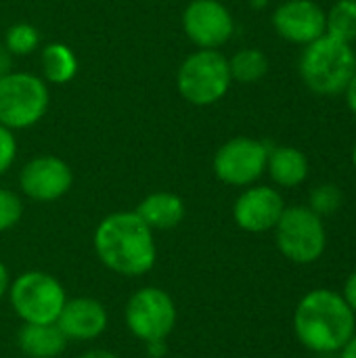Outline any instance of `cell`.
I'll list each match as a JSON object with an SVG mask.
<instances>
[{
    "label": "cell",
    "instance_id": "cell-13",
    "mask_svg": "<svg viewBox=\"0 0 356 358\" xmlns=\"http://www.w3.org/2000/svg\"><path fill=\"white\" fill-rule=\"evenodd\" d=\"M275 31L294 44H311L325 36V10L315 0H287L273 13Z\"/></svg>",
    "mask_w": 356,
    "mask_h": 358
},
{
    "label": "cell",
    "instance_id": "cell-17",
    "mask_svg": "<svg viewBox=\"0 0 356 358\" xmlns=\"http://www.w3.org/2000/svg\"><path fill=\"white\" fill-rule=\"evenodd\" d=\"M266 172L271 174L275 185L294 189L308 178V157L304 155V151L290 145L271 147L266 159Z\"/></svg>",
    "mask_w": 356,
    "mask_h": 358
},
{
    "label": "cell",
    "instance_id": "cell-33",
    "mask_svg": "<svg viewBox=\"0 0 356 358\" xmlns=\"http://www.w3.org/2000/svg\"><path fill=\"white\" fill-rule=\"evenodd\" d=\"M353 166L356 168V145H355V149H353Z\"/></svg>",
    "mask_w": 356,
    "mask_h": 358
},
{
    "label": "cell",
    "instance_id": "cell-32",
    "mask_svg": "<svg viewBox=\"0 0 356 358\" xmlns=\"http://www.w3.org/2000/svg\"><path fill=\"white\" fill-rule=\"evenodd\" d=\"M250 4H252L254 8H264V6L269 4V0H250Z\"/></svg>",
    "mask_w": 356,
    "mask_h": 358
},
{
    "label": "cell",
    "instance_id": "cell-10",
    "mask_svg": "<svg viewBox=\"0 0 356 358\" xmlns=\"http://www.w3.org/2000/svg\"><path fill=\"white\" fill-rule=\"evenodd\" d=\"M187 38L199 48H220L235 31V19L220 0H191L183 13Z\"/></svg>",
    "mask_w": 356,
    "mask_h": 358
},
{
    "label": "cell",
    "instance_id": "cell-22",
    "mask_svg": "<svg viewBox=\"0 0 356 358\" xmlns=\"http://www.w3.org/2000/svg\"><path fill=\"white\" fill-rule=\"evenodd\" d=\"M342 203H344V193L334 182H323L315 187L308 195V208L321 218L336 214L342 208Z\"/></svg>",
    "mask_w": 356,
    "mask_h": 358
},
{
    "label": "cell",
    "instance_id": "cell-7",
    "mask_svg": "<svg viewBox=\"0 0 356 358\" xmlns=\"http://www.w3.org/2000/svg\"><path fill=\"white\" fill-rule=\"evenodd\" d=\"M275 239L279 252L296 264H311L319 260L327 245L323 218L308 206L285 208L275 227Z\"/></svg>",
    "mask_w": 356,
    "mask_h": 358
},
{
    "label": "cell",
    "instance_id": "cell-6",
    "mask_svg": "<svg viewBox=\"0 0 356 358\" xmlns=\"http://www.w3.org/2000/svg\"><path fill=\"white\" fill-rule=\"evenodd\" d=\"M48 103V86L42 78L27 71H8L0 78V124L8 130L38 124Z\"/></svg>",
    "mask_w": 356,
    "mask_h": 358
},
{
    "label": "cell",
    "instance_id": "cell-26",
    "mask_svg": "<svg viewBox=\"0 0 356 358\" xmlns=\"http://www.w3.org/2000/svg\"><path fill=\"white\" fill-rule=\"evenodd\" d=\"M147 348V357L149 358H164L168 355V346H166V340H157V342H147L145 344Z\"/></svg>",
    "mask_w": 356,
    "mask_h": 358
},
{
    "label": "cell",
    "instance_id": "cell-9",
    "mask_svg": "<svg viewBox=\"0 0 356 358\" xmlns=\"http://www.w3.org/2000/svg\"><path fill=\"white\" fill-rule=\"evenodd\" d=\"M271 145L250 136L227 141L212 159L216 178L231 187H250L266 172Z\"/></svg>",
    "mask_w": 356,
    "mask_h": 358
},
{
    "label": "cell",
    "instance_id": "cell-30",
    "mask_svg": "<svg viewBox=\"0 0 356 358\" xmlns=\"http://www.w3.org/2000/svg\"><path fill=\"white\" fill-rule=\"evenodd\" d=\"M80 358H120L115 352L111 350H103V348H94V350H88L84 352Z\"/></svg>",
    "mask_w": 356,
    "mask_h": 358
},
{
    "label": "cell",
    "instance_id": "cell-21",
    "mask_svg": "<svg viewBox=\"0 0 356 358\" xmlns=\"http://www.w3.org/2000/svg\"><path fill=\"white\" fill-rule=\"evenodd\" d=\"M40 44V34L31 23H15L4 34V46L10 55L27 57Z\"/></svg>",
    "mask_w": 356,
    "mask_h": 358
},
{
    "label": "cell",
    "instance_id": "cell-4",
    "mask_svg": "<svg viewBox=\"0 0 356 358\" xmlns=\"http://www.w3.org/2000/svg\"><path fill=\"white\" fill-rule=\"evenodd\" d=\"M231 82L229 59L216 48L195 50L180 63L176 73L180 96L195 107L218 103L229 92Z\"/></svg>",
    "mask_w": 356,
    "mask_h": 358
},
{
    "label": "cell",
    "instance_id": "cell-20",
    "mask_svg": "<svg viewBox=\"0 0 356 358\" xmlns=\"http://www.w3.org/2000/svg\"><path fill=\"white\" fill-rule=\"evenodd\" d=\"M325 34L342 42L356 40V0H338L325 13Z\"/></svg>",
    "mask_w": 356,
    "mask_h": 358
},
{
    "label": "cell",
    "instance_id": "cell-16",
    "mask_svg": "<svg viewBox=\"0 0 356 358\" xmlns=\"http://www.w3.org/2000/svg\"><path fill=\"white\" fill-rule=\"evenodd\" d=\"M134 212L151 231H170L183 222L187 208L178 195L168 191H157L147 195Z\"/></svg>",
    "mask_w": 356,
    "mask_h": 358
},
{
    "label": "cell",
    "instance_id": "cell-28",
    "mask_svg": "<svg viewBox=\"0 0 356 358\" xmlns=\"http://www.w3.org/2000/svg\"><path fill=\"white\" fill-rule=\"evenodd\" d=\"M10 65H13V55L6 50L4 44H0V78L10 71Z\"/></svg>",
    "mask_w": 356,
    "mask_h": 358
},
{
    "label": "cell",
    "instance_id": "cell-3",
    "mask_svg": "<svg viewBox=\"0 0 356 358\" xmlns=\"http://www.w3.org/2000/svg\"><path fill=\"white\" fill-rule=\"evenodd\" d=\"M300 78L308 90L334 96L346 90L356 71V52L348 42L321 36L306 44L300 57Z\"/></svg>",
    "mask_w": 356,
    "mask_h": 358
},
{
    "label": "cell",
    "instance_id": "cell-27",
    "mask_svg": "<svg viewBox=\"0 0 356 358\" xmlns=\"http://www.w3.org/2000/svg\"><path fill=\"white\" fill-rule=\"evenodd\" d=\"M346 105H348V109H350V113L356 117V71L355 76H353V80L348 82V86H346Z\"/></svg>",
    "mask_w": 356,
    "mask_h": 358
},
{
    "label": "cell",
    "instance_id": "cell-29",
    "mask_svg": "<svg viewBox=\"0 0 356 358\" xmlns=\"http://www.w3.org/2000/svg\"><path fill=\"white\" fill-rule=\"evenodd\" d=\"M8 285H10V277H8V268L2 264L0 260V300L4 294H8Z\"/></svg>",
    "mask_w": 356,
    "mask_h": 358
},
{
    "label": "cell",
    "instance_id": "cell-24",
    "mask_svg": "<svg viewBox=\"0 0 356 358\" xmlns=\"http://www.w3.org/2000/svg\"><path fill=\"white\" fill-rule=\"evenodd\" d=\"M17 157V138L13 130L0 124V176L13 166Z\"/></svg>",
    "mask_w": 356,
    "mask_h": 358
},
{
    "label": "cell",
    "instance_id": "cell-31",
    "mask_svg": "<svg viewBox=\"0 0 356 358\" xmlns=\"http://www.w3.org/2000/svg\"><path fill=\"white\" fill-rule=\"evenodd\" d=\"M340 358H356V334L346 342V346L340 350Z\"/></svg>",
    "mask_w": 356,
    "mask_h": 358
},
{
    "label": "cell",
    "instance_id": "cell-5",
    "mask_svg": "<svg viewBox=\"0 0 356 358\" xmlns=\"http://www.w3.org/2000/svg\"><path fill=\"white\" fill-rule=\"evenodd\" d=\"M8 300L23 323H57L67 294L57 277L44 271H27L8 285Z\"/></svg>",
    "mask_w": 356,
    "mask_h": 358
},
{
    "label": "cell",
    "instance_id": "cell-25",
    "mask_svg": "<svg viewBox=\"0 0 356 358\" xmlns=\"http://www.w3.org/2000/svg\"><path fill=\"white\" fill-rule=\"evenodd\" d=\"M344 300H346V304L353 308V313L356 315V273H353L348 279H346V283H344Z\"/></svg>",
    "mask_w": 356,
    "mask_h": 358
},
{
    "label": "cell",
    "instance_id": "cell-23",
    "mask_svg": "<svg viewBox=\"0 0 356 358\" xmlns=\"http://www.w3.org/2000/svg\"><path fill=\"white\" fill-rule=\"evenodd\" d=\"M23 216V201L10 189L0 187V233L10 231Z\"/></svg>",
    "mask_w": 356,
    "mask_h": 358
},
{
    "label": "cell",
    "instance_id": "cell-14",
    "mask_svg": "<svg viewBox=\"0 0 356 358\" xmlns=\"http://www.w3.org/2000/svg\"><path fill=\"white\" fill-rule=\"evenodd\" d=\"M109 323L107 308L94 298H71L65 302L57 325L67 340L90 342L105 334Z\"/></svg>",
    "mask_w": 356,
    "mask_h": 358
},
{
    "label": "cell",
    "instance_id": "cell-18",
    "mask_svg": "<svg viewBox=\"0 0 356 358\" xmlns=\"http://www.w3.org/2000/svg\"><path fill=\"white\" fill-rule=\"evenodd\" d=\"M42 71L48 84L61 86L76 78L78 73V59L73 50L63 42H52L42 50Z\"/></svg>",
    "mask_w": 356,
    "mask_h": 358
},
{
    "label": "cell",
    "instance_id": "cell-1",
    "mask_svg": "<svg viewBox=\"0 0 356 358\" xmlns=\"http://www.w3.org/2000/svg\"><path fill=\"white\" fill-rule=\"evenodd\" d=\"M92 243L103 266L122 277L149 273L157 258L153 231L136 212H115L103 218L94 231Z\"/></svg>",
    "mask_w": 356,
    "mask_h": 358
},
{
    "label": "cell",
    "instance_id": "cell-15",
    "mask_svg": "<svg viewBox=\"0 0 356 358\" xmlns=\"http://www.w3.org/2000/svg\"><path fill=\"white\" fill-rule=\"evenodd\" d=\"M67 338L57 323H23L17 346L27 358H59L67 348Z\"/></svg>",
    "mask_w": 356,
    "mask_h": 358
},
{
    "label": "cell",
    "instance_id": "cell-11",
    "mask_svg": "<svg viewBox=\"0 0 356 358\" xmlns=\"http://www.w3.org/2000/svg\"><path fill=\"white\" fill-rule=\"evenodd\" d=\"M73 185V174L67 162L55 155H40L29 159L19 174V187L25 197L50 203L61 199Z\"/></svg>",
    "mask_w": 356,
    "mask_h": 358
},
{
    "label": "cell",
    "instance_id": "cell-2",
    "mask_svg": "<svg viewBox=\"0 0 356 358\" xmlns=\"http://www.w3.org/2000/svg\"><path fill=\"white\" fill-rule=\"evenodd\" d=\"M356 315L342 294L332 289L308 292L294 315V331L304 348L317 355L340 352L355 336Z\"/></svg>",
    "mask_w": 356,
    "mask_h": 358
},
{
    "label": "cell",
    "instance_id": "cell-8",
    "mask_svg": "<svg viewBox=\"0 0 356 358\" xmlns=\"http://www.w3.org/2000/svg\"><path fill=\"white\" fill-rule=\"evenodd\" d=\"M126 327L141 342L168 340L176 325V304L162 287H141L126 302Z\"/></svg>",
    "mask_w": 356,
    "mask_h": 358
},
{
    "label": "cell",
    "instance_id": "cell-19",
    "mask_svg": "<svg viewBox=\"0 0 356 358\" xmlns=\"http://www.w3.org/2000/svg\"><path fill=\"white\" fill-rule=\"evenodd\" d=\"M231 80L239 84H254L269 71V57L260 48H241L229 59Z\"/></svg>",
    "mask_w": 356,
    "mask_h": 358
},
{
    "label": "cell",
    "instance_id": "cell-12",
    "mask_svg": "<svg viewBox=\"0 0 356 358\" xmlns=\"http://www.w3.org/2000/svg\"><path fill=\"white\" fill-rule=\"evenodd\" d=\"M285 210L277 189L266 185H250L233 206V218L245 233H266L277 227Z\"/></svg>",
    "mask_w": 356,
    "mask_h": 358
}]
</instances>
